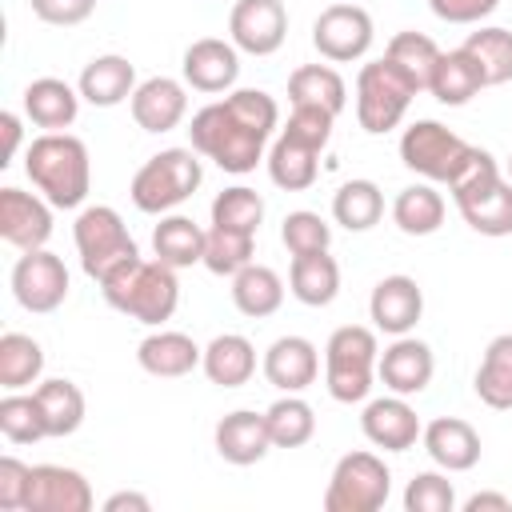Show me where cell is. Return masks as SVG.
Listing matches in <instances>:
<instances>
[{"label":"cell","instance_id":"60d3db41","mask_svg":"<svg viewBox=\"0 0 512 512\" xmlns=\"http://www.w3.org/2000/svg\"><path fill=\"white\" fill-rule=\"evenodd\" d=\"M464 224L480 236H512V180H500L496 188H488L484 196L456 204Z\"/></svg>","mask_w":512,"mask_h":512},{"label":"cell","instance_id":"ba28073f","mask_svg":"<svg viewBox=\"0 0 512 512\" xmlns=\"http://www.w3.org/2000/svg\"><path fill=\"white\" fill-rule=\"evenodd\" d=\"M392 492V472L376 452H348L336 460L328 488H324V512H376L384 508Z\"/></svg>","mask_w":512,"mask_h":512},{"label":"cell","instance_id":"603a6c76","mask_svg":"<svg viewBox=\"0 0 512 512\" xmlns=\"http://www.w3.org/2000/svg\"><path fill=\"white\" fill-rule=\"evenodd\" d=\"M136 360L148 376H160V380H176V376H188L200 360H204V348L188 336V332H172V328H160L152 336L140 340L136 348Z\"/></svg>","mask_w":512,"mask_h":512},{"label":"cell","instance_id":"1f68e13d","mask_svg":"<svg viewBox=\"0 0 512 512\" xmlns=\"http://www.w3.org/2000/svg\"><path fill=\"white\" fill-rule=\"evenodd\" d=\"M472 388H476V396L488 408H496V412H508L512 408V332L488 340Z\"/></svg>","mask_w":512,"mask_h":512},{"label":"cell","instance_id":"ffe728a7","mask_svg":"<svg viewBox=\"0 0 512 512\" xmlns=\"http://www.w3.org/2000/svg\"><path fill=\"white\" fill-rule=\"evenodd\" d=\"M128 104H132V120L144 132H172L188 112V92L172 76H148L144 84H136Z\"/></svg>","mask_w":512,"mask_h":512},{"label":"cell","instance_id":"816d5d0a","mask_svg":"<svg viewBox=\"0 0 512 512\" xmlns=\"http://www.w3.org/2000/svg\"><path fill=\"white\" fill-rule=\"evenodd\" d=\"M500 0H428V8L444 20V24H480L484 16L496 12Z\"/></svg>","mask_w":512,"mask_h":512},{"label":"cell","instance_id":"d590c367","mask_svg":"<svg viewBox=\"0 0 512 512\" xmlns=\"http://www.w3.org/2000/svg\"><path fill=\"white\" fill-rule=\"evenodd\" d=\"M36 400L44 408V420H48V436H72L80 424H84V392L56 376V380H40L36 388Z\"/></svg>","mask_w":512,"mask_h":512},{"label":"cell","instance_id":"d6986e66","mask_svg":"<svg viewBox=\"0 0 512 512\" xmlns=\"http://www.w3.org/2000/svg\"><path fill=\"white\" fill-rule=\"evenodd\" d=\"M320 376V352L304 336H280L264 352V380L280 392H304Z\"/></svg>","mask_w":512,"mask_h":512},{"label":"cell","instance_id":"8992f818","mask_svg":"<svg viewBox=\"0 0 512 512\" xmlns=\"http://www.w3.org/2000/svg\"><path fill=\"white\" fill-rule=\"evenodd\" d=\"M72 236H76L80 268H84L96 284H104L108 276H116L124 264L140 260V248H136L128 224H124L120 212L108 208V204H92V208H84V212L76 216Z\"/></svg>","mask_w":512,"mask_h":512},{"label":"cell","instance_id":"2e32d148","mask_svg":"<svg viewBox=\"0 0 512 512\" xmlns=\"http://www.w3.org/2000/svg\"><path fill=\"white\" fill-rule=\"evenodd\" d=\"M432 372H436V356H432V348H428L424 340H416V336H396V340L380 352V360H376V376H380L384 388L396 392V396H416V392H424V388L432 384Z\"/></svg>","mask_w":512,"mask_h":512},{"label":"cell","instance_id":"f35d334b","mask_svg":"<svg viewBox=\"0 0 512 512\" xmlns=\"http://www.w3.org/2000/svg\"><path fill=\"white\" fill-rule=\"evenodd\" d=\"M384 56H388L420 92H428L432 72H436V60H440V48H436L432 36H424V32H396V36L388 40Z\"/></svg>","mask_w":512,"mask_h":512},{"label":"cell","instance_id":"db71d44e","mask_svg":"<svg viewBox=\"0 0 512 512\" xmlns=\"http://www.w3.org/2000/svg\"><path fill=\"white\" fill-rule=\"evenodd\" d=\"M488 508L508 512V508H512V500H508V496H500V492H476V496H468V500H464V512H488Z\"/></svg>","mask_w":512,"mask_h":512},{"label":"cell","instance_id":"6da1fadb","mask_svg":"<svg viewBox=\"0 0 512 512\" xmlns=\"http://www.w3.org/2000/svg\"><path fill=\"white\" fill-rule=\"evenodd\" d=\"M280 124V108L268 92L260 88H236L224 100L200 108L188 124L192 148L200 156H208L216 168L244 176L260 164L268 136Z\"/></svg>","mask_w":512,"mask_h":512},{"label":"cell","instance_id":"ee69618b","mask_svg":"<svg viewBox=\"0 0 512 512\" xmlns=\"http://www.w3.org/2000/svg\"><path fill=\"white\" fill-rule=\"evenodd\" d=\"M0 432L12 444H36L48 436V420L36 392H8L0 400Z\"/></svg>","mask_w":512,"mask_h":512},{"label":"cell","instance_id":"d6a6232c","mask_svg":"<svg viewBox=\"0 0 512 512\" xmlns=\"http://www.w3.org/2000/svg\"><path fill=\"white\" fill-rule=\"evenodd\" d=\"M232 304L244 312V316H252V320H264V316H272L280 304H284V280L268 268V264H248V268H240L236 276H232Z\"/></svg>","mask_w":512,"mask_h":512},{"label":"cell","instance_id":"5bb4252c","mask_svg":"<svg viewBox=\"0 0 512 512\" xmlns=\"http://www.w3.org/2000/svg\"><path fill=\"white\" fill-rule=\"evenodd\" d=\"M0 236L20 252L44 248L48 236H52L48 200H40L24 188H0Z\"/></svg>","mask_w":512,"mask_h":512},{"label":"cell","instance_id":"e575fe53","mask_svg":"<svg viewBox=\"0 0 512 512\" xmlns=\"http://www.w3.org/2000/svg\"><path fill=\"white\" fill-rule=\"evenodd\" d=\"M44 372V348L24 336V332H4L0 336V388L4 392H24L36 384Z\"/></svg>","mask_w":512,"mask_h":512},{"label":"cell","instance_id":"484cf974","mask_svg":"<svg viewBox=\"0 0 512 512\" xmlns=\"http://www.w3.org/2000/svg\"><path fill=\"white\" fill-rule=\"evenodd\" d=\"M288 292L308 304V308H328L340 292V264L328 252H308V256H292L288 268Z\"/></svg>","mask_w":512,"mask_h":512},{"label":"cell","instance_id":"bcb514c9","mask_svg":"<svg viewBox=\"0 0 512 512\" xmlns=\"http://www.w3.org/2000/svg\"><path fill=\"white\" fill-rule=\"evenodd\" d=\"M280 240H284V248H288L292 256L328 252V244H332V228H328V220H324L320 212L300 208V212H288V216H284V224H280Z\"/></svg>","mask_w":512,"mask_h":512},{"label":"cell","instance_id":"9c48e42d","mask_svg":"<svg viewBox=\"0 0 512 512\" xmlns=\"http://www.w3.org/2000/svg\"><path fill=\"white\" fill-rule=\"evenodd\" d=\"M12 296L24 312H56L68 300V268L56 252L32 248L12 264Z\"/></svg>","mask_w":512,"mask_h":512},{"label":"cell","instance_id":"7dc6e473","mask_svg":"<svg viewBox=\"0 0 512 512\" xmlns=\"http://www.w3.org/2000/svg\"><path fill=\"white\" fill-rule=\"evenodd\" d=\"M404 508L408 512H452L456 508V488L440 472H420L404 488Z\"/></svg>","mask_w":512,"mask_h":512},{"label":"cell","instance_id":"c3c4849f","mask_svg":"<svg viewBox=\"0 0 512 512\" xmlns=\"http://www.w3.org/2000/svg\"><path fill=\"white\" fill-rule=\"evenodd\" d=\"M332 124H336L332 112L308 108V104H292V116H288V124L280 132H288V136H296V140H304V144H312V148L324 152L328 148V136H332Z\"/></svg>","mask_w":512,"mask_h":512},{"label":"cell","instance_id":"836d02e7","mask_svg":"<svg viewBox=\"0 0 512 512\" xmlns=\"http://www.w3.org/2000/svg\"><path fill=\"white\" fill-rule=\"evenodd\" d=\"M392 220L404 236H432L444 224V196L432 184H408L392 200Z\"/></svg>","mask_w":512,"mask_h":512},{"label":"cell","instance_id":"8fae6325","mask_svg":"<svg viewBox=\"0 0 512 512\" xmlns=\"http://www.w3.org/2000/svg\"><path fill=\"white\" fill-rule=\"evenodd\" d=\"M312 44L332 64L360 60L372 48V16L360 4H328L312 24Z\"/></svg>","mask_w":512,"mask_h":512},{"label":"cell","instance_id":"ab89813d","mask_svg":"<svg viewBox=\"0 0 512 512\" xmlns=\"http://www.w3.org/2000/svg\"><path fill=\"white\" fill-rule=\"evenodd\" d=\"M500 180H504V176H500V164L492 160V152H484V148L468 144V148H464V156L456 160L452 176H448V192H452V200H456V204H468V200L484 196L488 188H496Z\"/></svg>","mask_w":512,"mask_h":512},{"label":"cell","instance_id":"f907efd6","mask_svg":"<svg viewBox=\"0 0 512 512\" xmlns=\"http://www.w3.org/2000/svg\"><path fill=\"white\" fill-rule=\"evenodd\" d=\"M32 12H36L44 24L76 28V24H84V20L96 12V0H32Z\"/></svg>","mask_w":512,"mask_h":512},{"label":"cell","instance_id":"cb8c5ba5","mask_svg":"<svg viewBox=\"0 0 512 512\" xmlns=\"http://www.w3.org/2000/svg\"><path fill=\"white\" fill-rule=\"evenodd\" d=\"M80 88H72L68 80H56V76H40L24 88V116L44 128V132H64L72 128L76 112H80Z\"/></svg>","mask_w":512,"mask_h":512},{"label":"cell","instance_id":"83f0119b","mask_svg":"<svg viewBox=\"0 0 512 512\" xmlns=\"http://www.w3.org/2000/svg\"><path fill=\"white\" fill-rule=\"evenodd\" d=\"M480 88H488V84H484V72H480V64H476L464 48L440 52L436 72H432V84H428V92H432L440 104L460 108V104H468L472 96H480Z\"/></svg>","mask_w":512,"mask_h":512},{"label":"cell","instance_id":"3957f363","mask_svg":"<svg viewBox=\"0 0 512 512\" xmlns=\"http://www.w3.org/2000/svg\"><path fill=\"white\" fill-rule=\"evenodd\" d=\"M100 288L116 312H124L140 324H152V328L172 320V312L180 304L176 268H168L164 260H132L116 276H108Z\"/></svg>","mask_w":512,"mask_h":512},{"label":"cell","instance_id":"7402d4cb","mask_svg":"<svg viewBox=\"0 0 512 512\" xmlns=\"http://www.w3.org/2000/svg\"><path fill=\"white\" fill-rule=\"evenodd\" d=\"M268 448H272V436H268L264 412L236 408L216 424V452H220V460H228L236 468H248L256 460H264Z\"/></svg>","mask_w":512,"mask_h":512},{"label":"cell","instance_id":"30bf717a","mask_svg":"<svg viewBox=\"0 0 512 512\" xmlns=\"http://www.w3.org/2000/svg\"><path fill=\"white\" fill-rule=\"evenodd\" d=\"M464 148L468 144L452 128H444L440 120H416L400 136V160L412 172H420L424 180H444V184H448L456 160L464 156Z\"/></svg>","mask_w":512,"mask_h":512},{"label":"cell","instance_id":"f6af8a7d","mask_svg":"<svg viewBox=\"0 0 512 512\" xmlns=\"http://www.w3.org/2000/svg\"><path fill=\"white\" fill-rule=\"evenodd\" d=\"M260 220H264V200H260L256 188L232 184L212 200V224L216 228H236V232H252L256 236Z\"/></svg>","mask_w":512,"mask_h":512},{"label":"cell","instance_id":"4fadbf2b","mask_svg":"<svg viewBox=\"0 0 512 512\" xmlns=\"http://www.w3.org/2000/svg\"><path fill=\"white\" fill-rule=\"evenodd\" d=\"M240 48L232 40H216V36H200L184 48V60H180V72H184V84L196 88V92H232L236 76H240Z\"/></svg>","mask_w":512,"mask_h":512},{"label":"cell","instance_id":"7bdbcfd3","mask_svg":"<svg viewBox=\"0 0 512 512\" xmlns=\"http://www.w3.org/2000/svg\"><path fill=\"white\" fill-rule=\"evenodd\" d=\"M256 256V236L252 232H236V228H208L204 240V268L216 276H236L240 268H248Z\"/></svg>","mask_w":512,"mask_h":512},{"label":"cell","instance_id":"f1b7e54d","mask_svg":"<svg viewBox=\"0 0 512 512\" xmlns=\"http://www.w3.org/2000/svg\"><path fill=\"white\" fill-rule=\"evenodd\" d=\"M316 160H320V148H312V144L280 132L276 144H272V152H268V176L284 192H304V188L316 184V172H320Z\"/></svg>","mask_w":512,"mask_h":512},{"label":"cell","instance_id":"7a4b0ae2","mask_svg":"<svg viewBox=\"0 0 512 512\" xmlns=\"http://www.w3.org/2000/svg\"><path fill=\"white\" fill-rule=\"evenodd\" d=\"M24 172L52 208H80L92 188L88 148L72 132H40L24 152Z\"/></svg>","mask_w":512,"mask_h":512},{"label":"cell","instance_id":"f5cc1de1","mask_svg":"<svg viewBox=\"0 0 512 512\" xmlns=\"http://www.w3.org/2000/svg\"><path fill=\"white\" fill-rule=\"evenodd\" d=\"M148 508H152V500L140 492H112L104 500V512H148Z\"/></svg>","mask_w":512,"mask_h":512},{"label":"cell","instance_id":"5b68a950","mask_svg":"<svg viewBox=\"0 0 512 512\" xmlns=\"http://www.w3.org/2000/svg\"><path fill=\"white\" fill-rule=\"evenodd\" d=\"M376 332L364 324H344L328 336L324 344V384L328 396L340 404H356L372 392V376H376Z\"/></svg>","mask_w":512,"mask_h":512},{"label":"cell","instance_id":"9f6ffc18","mask_svg":"<svg viewBox=\"0 0 512 512\" xmlns=\"http://www.w3.org/2000/svg\"><path fill=\"white\" fill-rule=\"evenodd\" d=\"M508 180H512V156H508Z\"/></svg>","mask_w":512,"mask_h":512},{"label":"cell","instance_id":"44dd1931","mask_svg":"<svg viewBox=\"0 0 512 512\" xmlns=\"http://www.w3.org/2000/svg\"><path fill=\"white\" fill-rule=\"evenodd\" d=\"M420 440H424V452L432 456V464L444 472H468L480 460V432L460 416H436L420 432Z\"/></svg>","mask_w":512,"mask_h":512},{"label":"cell","instance_id":"9a60e30c","mask_svg":"<svg viewBox=\"0 0 512 512\" xmlns=\"http://www.w3.org/2000/svg\"><path fill=\"white\" fill-rule=\"evenodd\" d=\"M368 316H372V324L380 332L408 336L420 324V316H424V292H420V284L412 276H404V272L384 276L372 288V296H368Z\"/></svg>","mask_w":512,"mask_h":512},{"label":"cell","instance_id":"ac0fdd59","mask_svg":"<svg viewBox=\"0 0 512 512\" xmlns=\"http://www.w3.org/2000/svg\"><path fill=\"white\" fill-rule=\"evenodd\" d=\"M360 428H364L368 444H376L384 452H408V448H416V440L424 432L416 408L408 404V396H396V392L372 400L364 408V416H360Z\"/></svg>","mask_w":512,"mask_h":512},{"label":"cell","instance_id":"4dcf8cb0","mask_svg":"<svg viewBox=\"0 0 512 512\" xmlns=\"http://www.w3.org/2000/svg\"><path fill=\"white\" fill-rule=\"evenodd\" d=\"M204 240L208 232L192 216H164L152 232V252L168 268H192V264H204Z\"/></svg>","mask_w":512,"mask_h":512},{"label":"cell","instance_id":"7c38bea8","mask_svg":"<svg viewBox=\"0 0 512 512\" xmlns=\"http://www.w3.org/2000/svg\"><path fill=\"white\" fill-rule=\"evenodd\" d=\"M228 36L248 56H272L288 36L284 0H236L228 16Z\"/></svg>","mask_w":512,"mask_h":512},{"label":"cell","instance_id":"74e56055","mask_svg":"<svg viewBox=\"0 0 512 512\" xmlns=\"http://www.w3.org/2000/svg\"><path fill=\"white\" fill-rule=\"evenodd\" d=\"M268 436H272V448H300L316 436V412L308 400H300L296 392H284L268 412Z\"/></svg>","mask_w":512,"mask_h":512},{"label":"cell","instance_id":"52a82bcc","mask_svg":"<svg viewBox=\"0 0 512 512\" xmlns=\"http://www.w3.org/2000/svg\"><path fill=\"white\" fill-rule=\"evenodd\" d=\"M416 92L420 88L388 56L368 60L360 68V76H356V120H360V128L372 132V136L392 132L404 120V112H408Z\"/></svg>","mask_w":512,"mask_h":512},{"label":"cell","instance_id":"d4e9b609","mask_svg":"<svg viewBox=\"0 0 512 512\" xmlns=\"http://www.w3.org/2000/svg\"><path fill=\"white\" fill-rule=\"evenodd\" d=\"M76 88H80V96L92 108H116V104L132 100V92H136V68H132V60L108 52V56H96V60L84 64Z\"/></svg>","mask_w":512,"mask_h":512},{"label":"cell","instance_id":"681fc988","mask_svg":"<svg viewBox=\"0 0 512 512\" xmlns=\"http://www.w3.org/2000/svg\"><path fill=\"white\" fill-rule=\"evenodd\" d=\"M28 484H32V468L16 456H0V508L4 512H20L28 504Z\"/></svg>","mask_w":512,"mask_h":512},{"label":"cell","instance_id":"11a10c76","mask_svg":"<svg viewBox=\"0 0 512 512\" xmlns=\"http://www.w3.org/2000/svg\"><path fill=\"white\" fill-rule=\"evenodd\" d=\"M0 128H4V160L0 164H8L16 156V148H20V116L16 112H4L0 116Z\"/></svg>","mask_w":512,"mask_h":512},{"label":"cell","instance_id":"e0dca14e","mask_svg":"<svg viewBox=\"0 0 512 512\" xmlns=\"http://www.w3.org/2000/svg\"><path fill=\"white\" fill-rule=\"evenodd\" d=\"M92 488L76 468L64 464H36L32 484H28V504L24 512H88Z\"/></svg>","mask_w":512,"mask_h":512},{"label":"cell","instance_id":"b9f144b4","mask_svg":"<svg viewBox=\"0 0 512 512\" xmlns=\"http://www.w3.org/2000/svg\"><path fill=\"white\" fill-rule=\"evenodd\" d=\"M484 72V84H508L512 80V32L508 28H480L460 44Z\"/></svg>","mask_w":512,"mask_h":512},{"label":"cell","instance_id":"8d00e7d4","mask_svg":"<svg viewBox=\"0 0 512 512\" xmlns=\"http://www.w3.org/2000/svg\"><path fill=\"white\" fill-rule=\"evenodd\" d=\"M332 216L336 224H344L348 232H368L372 224H380L384 216V192L372 180H348L336 188L332 196Z\"/></svg>","mask_w":512,"mask_h":512},{"label":"cell","instance_id":"f546056e","mask_svg":"<svg viewBox=\"0 0 512 512\" xmlns=\"http://www.w3.org/2000/svg\"><path fill=\"white\" fill-rule=\"evenodd\" d=\"M288 100L340 116L344 104H348V88H344V76L336 68H328V64H300L288 76Z\"/></svg>","mask_w":512,"mask_h":512},{"label":"cell","instance_id":"4316f807","mask_svg":"<svg viewBox=\"0 0 512 512\" xmlns=\"http://www.w3.org/2000/svg\"><path fill=\"white\" fill-rule=\"evenodd\" d=\"M200 368H204V376H208L212 384H220V388H240V384H248L252 372H256V348H252L248 336L224 332V336H216V340L204 348Z\"/></svg>","mask_w":512,"mask_h":512},{"label":"cell","instance_id":"277c9868","mask_svg":"<svg viewBox=\"0 0 512 512\" xmlns=\"http://www.w3.org/2000/svg\"><path fill=\"white\" fill-rule=\"evenodd\" d=\"M196 156H200L196 148H164V152L148 156L132 176V188H128L132 204L148 216H160V212H172L176 204H184L204 180Z\"/></svg>","mask_w":512,"mask_h":512}]
</instances>
